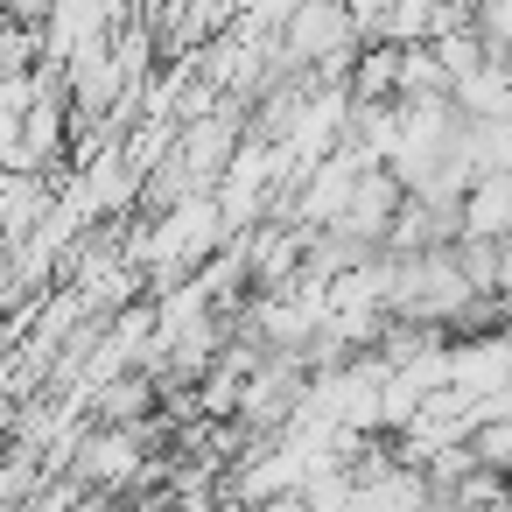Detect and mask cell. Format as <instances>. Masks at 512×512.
I'll return each mask as SVG.
<instances>
[{"label": "cell", "instance_id": "obj_1", "mask_svg": "<svg viewBox=\"0 0 512 512\" xmlns=\"http://www.w3.org/2000/svg\"><path fill=\"white\" fill-rule=\"evenodd\" d=\"M148 470V449H141V428H92V435H78V449H71V477L85 484V491H120V484H134Z\"/></svg>", "mask_w": 512, "mask_h": 512}, {"label": "cell", "instance_id": "obj_2", "mask_svg": "<svg viewBox=\"0 0 512 512\" xmlns=\"http://www.w3.org/2000/svg\"><path fill=\"white\" fill-rule=\"evenodd\" d=\"M120 29V0H50L43 15V64H71L85 43Z\"/></svg>", "mask_w": 512, "mask_h": 512}, {"label": "cell", "instance_id": "obj_3", "mask_svg": "<svg viewBox=\"0 0 512 512\" xmlns=\"http://www.w3.org/2000/svg\"><path fill=\"white\" fill-rule=\"evenodd\" d=\"M400 204H407V183H400L393 169H365V183H358L351 211L337 218V232H351V239H365V246H386V232H393Z\"/></svg>", "mask_w": 512, "mask_h": 512}, {"label": "cell", "instance_id": "obj_4", "mask_svg": "<svg viewBox=\"0 0 512 512\" xmlns=\"http://www.w3.org/2000/svg\"><path fill=\"white\" fill-rule=\"evenodd\" d=\"M400 71H407L400 43H365L358 64H351V99L358 106H393L400 99Z\"/></svg>", "mask_w": 512, "mask_h": 512}, {"label": "cell", "instance_id": "obj_5", "mask_svg": "<svg viewBox=\"0 0 512 512\" xmlns=\"http://www.w3.org/2000/svg\"><path fill=\"white\" fill-rule=\"evenodd\" d=\"M456 106H463V120H505L512 113V64H484V71H470L456 92H449Z\"/></svg>", "mask_w": 512, "mask_h": 512}, {"label": "cell", "instance_id": "obj_6", "mask_svg": "<svg viewBox=\"0 0 512 512\" xmlns=\"http://www.w3.org/2000/svg\"><path fill=\"white\" fill-rule=\"evenodd\" d=\"M463 232H477V239L512 232V176H477V190L463 197Z\"/></svg>", "mask_w": 512, "mask_h": 512}, {"label": "cell", "instance_id": "obj_7", "mask_svg": "<svg viewBox=\"0 0 512 512\" xmlns=\"http://www.w3.org/2000/svg\"><path fill=\"white\" fill-rule=\"evenodd\" d=\"M449 92H456V78L442 71L435 43H414L407 50V71H400V99H449Z\"/></svg>", "mask_w": 512, "mask_h": 512}, {"label": "cell", "instance_id": "obj_8", "mask_svg": "<svg viewBox=\"0 0 512 512\" xmlns=\"http://www.w3.org/2000/svg\"><path fill=\"white\" fill-rule=\"evenodd\" d=\"M477 36H484V50L498 64H512V0H484V8H477Z\"/></svg>", "mask_w": 512, "mask_h": 512}, {"label": "cell", "instance_id": "obj_9", "mask_svg": "<svg viewBox=\"0 0 512 512\" xmlns=\"http://www.w3.org/2000/svg\"><path fill=\"white\" fill-rule=\"evenodd\" d=\"M344 8H351V22H358V36L372 43V36H379V22H386V8H393V0H344Z\"/></svg>", "mask_w": 512, "mask_h": 512}, {"label": "cell", "instance_id": "obj_10", "mask_svg": "<svg viewBox=\"0 0 512 512\" xmlns=\"http://www.w3.org/2000/svg\"><path fill=\"white\" fill-rule=\"evenodd\" d=\"M0 428H8V393H0Z\"/></svg>", "mask_w": 512, "mask_h": 512}, {"label": "cell", "instance_id": "obj_11", "mask_svg": "<svg viewBox=\"0 0 512 512\" xmlns=\"http://www.w3.org/2000/svg\"><path fill=\"white\" fill-rule=\"evenodd\" d=\"M491 512H512V498H498V505H491Z\"/></svg>", "mask_w": 512, "mask_h": 512}]
</instances>
